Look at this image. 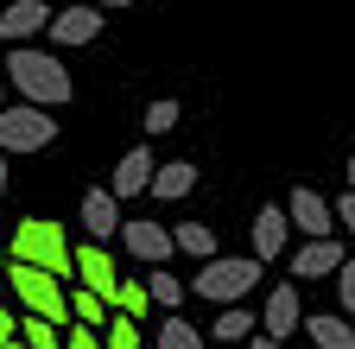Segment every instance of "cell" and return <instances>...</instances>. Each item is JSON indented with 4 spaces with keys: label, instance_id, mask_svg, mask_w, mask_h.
Segmentation results:
<instances>
[{
    "label": "cell",
    "instance_id": "obj_1",
    "mask_svg": "<svg viewBox=\"0 0 355 349\" xmlns=\"http://www.w3.org/2000/svg\"><path fill=\"white\" fill-rule=\"evenodd\" d=\"M7 83L19 90V102H38V108H64L76 96L70 70L51 58V51H32V45H13L7 51Z\"/></svg>",
    "mask_w": 355,
    "mask_h": 349
},
{
    "label": "cell",
    "instance_id": "obj_2",
    "mask_svg": "<svg viewBox=\"0 0 355 349\" xmlns=\"http://www.w3.org/2000/svg\"><path fill=\"white\" fill-rule=\"evenodd\" d=\"M7 260H32V267H44L51 280L70 286V235H64V223H51V216H26V223L13 229V241H7Z\"/></svg>",
    "mask_w": 355,
    "mask_h": 349
},
{
    "label": "cell",
    "instance_id": "obj_3",
    "mask_svg": "<svg viewBox=\"0 0 355 349\" xmlns=\"http://www.w3.org/2000/svg\"><path fill=\"white\" fill-rule=\"evenodd\" d=\"M191 286H197L209 305H241V298L260 286V260H254V254H235V260H229V254H209L203 273H197Z\"/></svg>",
    "mask_w": 355,
    "mask_h": 349
},
{
    "label": "cell",
    "instance_id": "obj_4",
    "mask_svg": "<svg viewBox=\"0 0 355 349\" xmlns=\"http://www.w3.org/2000/svg\"><path fill=\"white\" fill-rule=\"evenodd\" d=\"M58 140V114L38 108V102H7L0 108V153H44Z\"/></svg>",
    "mask_w": 355,
    "mask_h": 349
},
{
    "label": "cell",
    "instance_id": "obj_5",
    "mask_svg": "<svg viewBox=\"0 0 355 349\" xmlns=\"http://www.w3.org/2000/svg\"><path fill=\"white\" fill-rule=\"evenodd\" d=\"M70 280L76 286H89V292H114V254H108V241H83V248H70Z\"/></svg>",
    "mask_w": 355,
    "mask_h": 349
},
{
    "label": "cell",
    "instance_id": "obj_6",
    "mask_svg": "<svg viewBox=\"0 0 355 349\" xmlns=\"http://www.w3.org/2000/svg\"><path fill=\"white\" fill-rule=\"evenodd\" d=\"M114 241H121L133 260H146V267H165V260L178 254V248H171V229H165V223H140V216H133V223H121Z\"/></svg>",
    "mask_w": 355,
    "mask_h": 349
},
{
    "label": "cell",
    "instance_id": "obj_7",
    "mask_svg": "<svg viewBox=\"0 0 355 349\" xmlns=\"http://www.w3.org/2000/svg\"><path fill=\"white\" fill-rule=\"evenodd\" d=\"M304 324V305H298V286H273L266 292V312H260V337H273V343H292Z\"/></svg>",
    "mask_w": 355,
    "mask_h": 349
},
{
    "label": "cell",
    "instance_id": "obj_8",
    "mask_svg": "<svg viewBox=\"0 0 355 349\" xmlns=\"http://www.w3.org/2000/svg\"><path fill=\"white\" fill-rule=\"evenodd\" d=\"M58 38V45H96L102 38V7H89V0H76V7H64V13H51V26H44Z\"/></svg>",
    "mask_w": 355,
    "mask_h": 349
},
{
    "label": "cell",
    "instance_id": "obj_9",
    "mask_svg": "<svg viewBox=\"0 0 355 349\" xmlns=\"http://www.w3.org/2000/svg\"><path fill=\"white\" fill-rule=\"evenodd\" d=\"M83 235L89 241H114L121 235V203H114L108 185H89L83 191Z\"/></svg>",
    "mask_w": 355,
    "mask_h": 349
},
{
    "label": "cell",
    "instance_id": "obj_10",
    "mask_svg": "<svg viewBox=\"0 0 355 349\" xmlns=\"http://www.w3.org/2000/svg\"><path fill=\"white\" fill-rule=\"evenodd\" d=\"M44 26H51V7H44V0H7V7H0V38H13V45H32Z\"/></svg>",
    "mask_w": 355,
    "mask_h": 349
},
{
    "label": "cell",
    "instance_id": "obj_11",
    "mask_svg": "<svg viewBox=\"0 0 355 349\" xmlns=\"http://www.w3.org/2000/svg\"><path fill=\"white\" fill-rule=\"evenodd\" d=\"M286 223L304 229V235H330V229H336V216H330V203L311 191V185H298V191L286 197Z\"/></svg>",
    "mask_w": 355,
    "mask_h": 349
},
{
    "label": "cell",
    "instance_id": "obj_12",
    "mask_svg": "<svg viewBox=\"0 0 355 349\" xmlns=\"http://www.w3.org/2000/svg\"><path fill=\"white\" fill-rule=\"evenodd\" d=\"M343 267V248L330 235H304V248L292 254V280H330Z\"/></svg>",
    "mask_w": 355,
    "mask_h": 349
},
{
    "label": "cell",
    "instance_id": "obj_13",
    "mask_svg": "<svg viewBox=\"0 0 355 349\" xmlns=\"http://www.w3.org/2000/svg\"><path fill=\"white\" fill-rule=\"evenodd\" d=\"M153 165H159V159H153L146 146H133V153H127V159L114 165V178H108V191H114V203H133V197H140V191L153 185Z\"/></svg>",
    "mask_w": 355,
    "mask_h": 349
},
{
    "label": "cell",
    "instance_id": "obj_14",
    "mask_svg": "<svg viewBox=\"0 0 355 349\" xmlns=\"http://www.w3.org/2000/svg\"><path fill=\"white\" fill-rule=\"evenodd\" d=\"M286 210L279 203H260V216H254V260H279L286 254Z\"/></svg>",
    "mask_w": 355,
    "mask_h": 349
},
{
    "label": "cell",
    "instance_id": "obj_15",
    "mask_svg": "<svg viewBox=\"0 0 355 349\" xmlns=\"http://www.w3.org/2000/svg\"><path fill=\"white\" fill-rule=\"evenodd\" d=\"M197 178H203V171L191 165V159H171V165H153V197H165V203H178V197H191L197 191Z\"/></svg>",
    "mask_w": 355,
    "mask_h": 349
},
{
    "label": "cell",
    "instance_id": "obj_16",
    "mask_svg": "<svg viewBox=\"0 0 355 349\" xmlns=\"http://www.w3.org/2000/svg\"><path fill=\"white\" fill-rule=\"evenodd\" d=\"M298 330L318 343V349H355V324H349L343 312H318V318H304Z\"/></svg>",
    "mask_w": 355,
    "mask_h": 349
},
{
    "label": "cell",
    "instance_id": "obj_17",
    "mask_svg": "<svg viewBox=\"0 0 355 349\" xmlns=\"http://www.w3.org/2000/svg\"><path fill=\"white\" fill-rule=\"evenodd\" d=\"M254 330H260V318H254V312H241V305H222L216 324H209L203 337H216V343H229V349H235V343H248Z\"/></svg>",
    "mask_w": 355,
    "mask_h": 349
},
{
    "label": "cell",
    "instance_id": "obj_18",
    "mask_svg": "<svg viewBox=\"0 0 355 349\" xmlns=\"http://www.w3.org/2000/svg\"><path fill=\"white\" fill-rule=\"evenodd\" d=\"M64 298H70V324H89V330H102L108 324V298L102 292H89V286H64Z\"/></svg>",
    "mask_w": 355,
    "mask_h": 349
},
{
    "label": "cell",
    "instance_id": "obj_19",
    "mask_svg": "<svg viewBox=\"0 0 355 349\" xmlns=\"http://www.w3.org/2000/svg\"><path fill=\"white\" fill-rule=\"evenodd\" d=\"M108 312H121V318H133V324H140V318L153 312V292H146L140 280H114V292H108Z\"/></svg>",
    "mask_w": 355,
    "mask_h": 349
},
{
    "label": "cell",
    "instance_id": "obj_20",
    "mask_svg": "<svg viewBox=\"0 0 355 349\" xmlns=\"http://www.w3.org/2000/svg\"><path fill=\"white\" fill-rule=\"evenodd\" d=\"M159 349H203V330L197 324H184V312H171L165 324H159V337H153Z\"/></svg>",
    "mask_w": 355,
    "mask_h": 349
},
{
    "label": "cell",
    "instance_id": "obj_21",
    "mask_svg": "<svg viewBox=\"0 0 355 349\" xmlns=\"http://www.w3.org/2000/svg\"><path fill=\"white\" fill-rule=\"evenodd\" d=\"M19 343H32V349H64V324L26 312V318H19Z\"/></svg>",
    "mask_w": 355,
    "mask_h": 349
},
{
    "label": "cell",
    "instance_id": "obj_22",
    "mask_svg": "<svg viewBox=\"0 0 355 349\" xmlns=\"http://www.w3.org/2000/svg\"><path fill=\"white\" fill-rule=\"evenodd\" d=\"M171 248H184L191 260H209L216 254V229L209 223H184V229H171Z\"/></svg>",
    "mask_w": 355,
    "mask_h": 349
},
{
    "label": "cell",
    "instance_id": "obj_23",
    "mask_svg": "<svg viewBox=\"0 0 355 349\" xmlns=\"http://www.w3.org/2000/svg\"><path fill=\"white\" fill-rule=\"evenodd\" d=\"M146 292H153V305H159V312H178V305H184V280H178V273H165V267H153Z\"/></svg>",
    "mask_w": 355,
    "mask_h": 349
},
{
    "label": "cell",
    "instance_id": "obj_24",
    "mask_svg": "<svg viewBox=\"0 0 355 349\" xmlns=\"http://www.w3.org/2000/svg\"><path fill=\"white\" fill-rule=\"evenodd\" d=\"M102 349H140V324L121 318V312H108V324H102Z\"/></svg>",
    "mask_w": 355,
    "mask_h": 349
},
{
    "label": "cell",
    "instance_id": "obj_25",
    "mask_svg": "<svg viewBox=\"0 0 355 349\" xmlns=\"http://www.w3.org/2000/svg\"><path fill=\"white\" fill-rule=\"evenodd\" d=\"M178 114H184V108H178L171 96H159V102L146 108V134H171V127H178Z\"/></svg>",
    "mask_w": 355,
    "mask_h": 349
},
{
    "label": "cell",
    "instance_id": "obj_26",
    "mask_svg": "<svg viewBox=\"0 0 355 349\" xmlns=\"http://www.w3.org/2000/svg\"><path fill=\"white\" fill-rule=\"evenodd\" d=\"M330 280H336V298H343V318L355 324V260H343V267H336Z\"/></svg>",
    "mask_w": 355,
    "mask_h": 349
},
{
    "label": "cell",
    "instance_id": "obj_27",
    "mask_svg": "<svg viewBox=\"0 0 355 349\" xmlns=\"http://www.w3.org/2000/svg\"><path fill=\"white\" fill-rule=\"evenodd\" d=\"M64 349H102V330H89V324H64Z\"/></svg>",
    "mask_w": 355,
    "mask_h": 349
},
{
    "label": "cell",
    "instance_id": "obj_28",
    "mask_svg": "<svg viewBox=\"0 0 355 349\" xmlns=\"http://www.w3.org/2000/svg\"><path fill=\"white\" fill-rule=\"evenodd\" d=\"M330 216H336V223H343V229L355 235V185H349V191L336 197V210H330Z\"/></svg>",
    "mask_w": 355,
    "mask_h": 349
},
{
    "label": "cell",
    "instance_id": "obj_29",
    "mask_svg": "<svg viewBox=\"0 0 355 349\" xmlns=\"http://www.w3.org/2000/svg\"><path fill=\"white\" fill-rule=\"evenodd\" d=\"M13 337H19V318H13V312H0V349H7Z\"/></svg>",
    "mask_w": 355,
    "mask_h": 349
},
{
    "label": "cell",
    "instance_id": "obj_30",
    "mask_svg": "<svg viewBox=\"0 0 355 349\" xmlns=\"http://www.w3.org/2000/svg\"><path fill=\"white\" fill-rule=\"evenodd\" d=\"M248 349H292V343H273V337H260V330H254V337H248Z\"/></svg>",
    "mask_w": 355,
    "mask_h": 349
},
{
    "label": "cell",
    "instance_id": "obj_31",
    "mask_svg": "<svg viewBox=\"0 0 355 349\" xmlns=\"http://www.w3.org/2000/svg\"><path fill=\"white\" fill-rule=\"evenodd\" d=\"M89 7H102V13H108V7H133V0H89Z\"/></svg>",
    "mask_w": 355,
    "mask_h": 349
},
{
    "label": "cell",
    "instance_id": "obj_32",
    "mask_svg": "<svg viewBox=\"0 0 355 349\" xmlns=\"http://www.w3.org/2000/svg\"><path fill=\"white\" fill-rule=\"evenodd\" d=\"M0 197H7V153H0Z\"/></svg>",
    "mask_w": 355,
    "mask_h": 349
},
{
    "label": "cell",
    "instance_id": "obj_33",
    "mask_svg": "<svg viewBox=\"0 0 355 349\" xmlns=\"http://www.w3.org/2000/svg\"><path fill=\"white\" fill-rule=\"evenodd\" d=\"M0 273H7V241H0Z\"/></svg>",
    "mask_w": 355,
    "mask_h": 349
},
{
    "label": "cell",
    "instance_id": "obj_34",
    "mask_svg": "<svg viewBox=\"0 0 355 349\" xmlns=\"http://www.w3.org/2000/svg\"><path fill=\"white\" fill-rule=\"evenodd\" d=\"M349 185H355V153H349Z\"/></svg>",
    "mask_w": 355,
    "mask_h": 349
},
{
    "label": "cell",
    "instance_id": "obj_35",
    "mask_svg": "<svg viewBox=\"0 0 355 349\" xmlns=\"http://www.w3.org/2000/svg\"><path fill=\"white\" fill-rule=\"evenodd\" d=\"M7 349H32V343H19V337H13V343H7Z\"/></svg>",
    "mask_w": 355,
    "mask_h": 349
},
{
    "label": "cell",
    "instance_id": "obj_36",
    "mask_svg": "<svg viewBox=\"0 0 355 349\" xmlns=\"http://www.w3.org/2000/svg\"><path fill=\"white\" fill-rule=\"evenodd\" d=\"M0 108H7V83H0Z\"/></svg>",
    "mask_w": 355,
    "mask_h": 349
},
{
    "label": "cell",
    "instance_id": "obj_37",
    "mask_svg": "<svg viewBox=\"0 0 355 349\" xmlns=\"http://www.w3.org/2000/svg\"><path fill=\"white\" fill-rule=\"evenodd\" d=\"M0 7H7V0H0Z\"/></svg>",
    "mask_w": 355,
    "mask_h": 349
}]
</instances>
